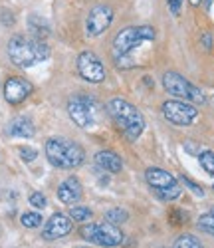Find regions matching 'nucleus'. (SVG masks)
Listing matches in <instances>:
<instances>
[{
	"label": "nucleus",
	"mask_w": 214,
	"mask_h": 248,
	"mask_svg": "<svg viewBox=\"0 0 214 248\" xmlns=\"http://www.w3.org/2000/svg\"><path fill=\"white\" fill-rule=\"evenodd\" d=\"M113 8L109 4H97L90 10L88 20H85V30H88V36H101L107 28L113 22Z\"/></svg>",
	"instance_id": "nucleus-11"
},
{
	"label": "nucleus",
	"mask_w": 214,
	"mask_h": 248,
	"mask_svg": "<svg viewBox=\"0 0 214 248\" xmlns=\"http://www.w3.org/2000/svg\"><path fill=\"white\" fill-rule=\"evenodd\" d=\"M163 115L167 121L175 123V125H190L192 121H197L199 111L195 106H190L186 101L168 99L163 103Z\"/></svg>",
	"instance_id": "nucleus-9"
},
{
	"label": "nucleus",
	"mask_w": 214,
	"mask_h": 248,
	"mask_svg": "<svg viewBox=\"0 0 214 248\" xmlns=\"http://www.w3.org/2000/svg\"><path fill=\"white\" fill-rule=\"evenodd\" d=\"M127 218H129V215H127V211H123V209H111V211L105 213V220L115 224V226L127 222Z\"/></svg>",
	"instance_id": "nucleus-19"
},
{
	"label": "nucleus",
	"mask_w": 214,
	"mask_h": 248,
	"mask_svg": "<svg viewBox=\"0 0 214 248\" xmlns=\"http://www.w3.org/2000/svg\"><path fill=\"white\" fill-rule=\"evenodd\" d=\"M28 30L32 32V36H34L36 40H44V38L50 34V24H48L42 16L32 14V16L28 18Z\"/></svg>",
	"instance_id": "nucleus-17"
},
{
	"label": "nucleus",
	"mask_w": 214,
	"mask_h": 248,
	"mask_svg": "<svg viewBox=\"0 0 214 248\" xmlns=\"http://www.w3.org/2000/svg\"><path fill=\"white\" fill-rule=\"evenodd\" d=\"M200 42H202L204 50H210V48H212V36H210L208 32H204V34H202V38H200Z\"/></svg>",
	"instance_id": "nucleus-28"
},
{
	"label": "nucleus",
	"mask_w": 214,
	"mask_h": 248,
	"mask_svg": "<svg viewBox=\"0 0 214 248\" xmlns=\"http://www.w3.org/2000/svg\"><path fill=\"white\" fill-rule=\"evenodd\" d=\"M8 133L12 137H32L36 133V129H34V123L28 117H16L10 121Z\"/></svg>",
	"instance_id": "nucleus-16"
},
{
	"label": "nucleus",
	"mask_w": 214,
	"mask_h": 248,
	"mask_svg": "<svg viewBox=\"0 0 214 248\" xmlns=\"http://www.w3.org/2000/svg\"><path fill=\"white\" fill-rule=\"evenodd\" d=\"M68 113L76 125H79L81 129H93L99 121L97 101L88 95H74L68 103Z\"/></svg>",
	"instance_id": "nucleus-5"
},
{
	"label": "nucleus",
	"mask_w": 214,
	"mask_h": 248,
	"mask_svg": "<svg viewBox=\"0 0 214 248\" xmlns=\"http://www.w3.org/2000/svg\"><path fill=\"white\" fill-rule=\"evenodd\" d=\"M20 220H22V224L26 229H36V226H40V222H42V217L38 213H24Z\"/></svg>",
	"instance_id": "nucleus-23"
},
{
	"label": "nucleus",
	"mask_w": 214,
	"mask_h": 248,
	"mask_svg": "<svg viewBox=\"0 0 214 248\" xmlns=\"http://www.w3.org/2000/svg\"><path fill=\"white\" fill-rule=\"evenodd\" d=\"M181 4H183V0H167V6L170 8V12H173L175 16L179 14V10H181Z\"/></svg>",
	"instance_id": "nucleus-27"
},
{
	"label": "nucleus",
	"mask_w": 214,
	"mask_h": 248,
	"mask_svg": "<svg viewBox=\"0 0 214 248\" xmlns=\"http://www.w3.org/2000/svg\"><path fill=\"white\" fill-rule=\"evenodd\" d=\"M32 92H34V86L24 78H10L4 84V97L8 103H12V106L22 103Z\"/></svg>",
	"instance_id": "nucleus-12"
},
{
	"label": "nucleus",
	"mask_w": 214,
	"mask_h": 248,
	"mask_svg": "<svg viewBox=\"0 0 214 248\" xmlns=\"http://www.w3.org/2000/svg\"><path fill=\"white\" fill-rule=\"evenodd\" d=\"M199 229L202 231V232H206V234H212L214 236V215L212 213H206V215H202L200 218H199Z\"/></svg>",
	"instance_id": "nucleus-20"
},
{
	"label": "nucleus",
	"mask_w": 214,
	"mask_h": 248,
	"mask_svg": "<svg viewBox=\"0 0 214 248\" xmlns=\"http://www.w3.org/2000/svg\"><path fill=\"white\" fill-rule=\"evenodd\" d=\"M70 217L74 220H77V222H85V220L92 218V211L88 209V206H72Z\"/></svg>",
	"instance_id": "nucleus-21"
},
{
	"label": "nucleus",
	"mask_w": 214,
	"mask_h": 248,
	"mask_svg": "<svg viewBox=\"0 0 214 248\" xmlns=\"http://www.w3.org/2000/svg\"><path fill=\"white\" fill-rule=\"evenodd\" d=\"M199 159H200L202 169L208 175H214V153L212 151H202V153H199Z\"/></svg>",
	"instance_id": "nucleus-22"
},
{
	"label": "nucleus",
	"mask_w": 214,
	"mask_h": 248,
	"mask_svg": "<svg viewBox=\"0 0 214 248\" xmlns=\"http://www.w3.org/2000/svg\"><path fill=\"white\" fill-rule=\"evenodd\" d=\"M46 157L58 169H76L83 163L85 151L76 141L54 137V139H48L46 143Z\"/></svg>",
	"instance_id": "nucleus-4"
},
{
	"label": "nucleus",
	"mask_w": 214,
	"mask_h": 248,
	"mask_svg": "<svg viewBox=\"0 0 214 248\" xmlns=\"http://www.w3.org/2000/svg\"><path fill=\"white\" fill-rule=\"evenodd\" d=\"M20 157H22L24 163H32V161L38 157V153H36V149H32V147H20Z\"/></svg>",
	"instance_id": "nucleus-24"
},
{
	"label": "nucleus",
	"mask_w": 214,
	"mask_h": 248,
	"mask_svg": "<svg viewBox=\"0 0 214 248\" xmlns=\"http://www.w3.org/2000/svg\"><path fill=\"white\" fill-rule=\"evenodd\" d=\"M145 179H147V183L151 185L153 189H157V193H159L163 199H167V201H175V199L181 197V187H179V183H177V179L170 175L168 171L159 169V167H151V169H147Z\"/></svg>",
	"instance_id": "nucleus-8"
},
{
	"label": "nucleus",
	"mask_w": 214,
	"mask_h": 248,
	"mask_svg": "<svg viewBox=\"0 0 214 248\" xmlns=\"http://www.w3.org/2000/svg\"><path fill=\"white\" fill-rule=\"evenodd\" d=\"M81 236L85 240L95 242L99 246H107V248L117 246L123 240L121 231L117 229L115 224H111V222H101V224L90 222V224H85V226H81Z\"/></svg>",
	"instance_id": "nucleus-7"
},
{
	"label": "nucleus",
	"mask_w": 214,
	"mask_h": 248,
	"mask_svg": "<svg viewBox=\"0 0 214 248\" xmlns=\"http://www.w3.org/2000/svg\"><path fill=\"white\" fill-rule=\"evenodd\" d=\"M81 191H83L81 183L76 177H70L58 187V199L61 202H66V204H74V202H77L81 199V195H83Z\"/></svg>",
	"instance_id": "nucleus-14"
},
{
	"label": "nucleus",
	"mask_w": 214,
	"mask_h": 248,
	"mask_svg": "<svg viewBox=\"0 0 214 248\" xmlns=\"http://www.w3.org/2000/svg\"><path fill=\"white\" fill-rule=\"evenodd\" d=\"M163 86L170 95H175V97H181V99H186V101H195V103L204 101L202 92L195 84H190L184 76H181L177 72H167L163 76Z\"/></svg>",
	"instance_id": "nucleus-6"
},
{
	"label": "nucleus",
	"mask_w": 214,
	"mask_h": 248,
	"mask_svg": "<svg viewBox=\"0 0 214 248\" xmlns=\"http://www.w3.org/2000/svg\"><path fill=\"white\" fill-rule=\"evenodd\" d=\"M173 248H202V242L199 238H195L192 234H183L175 240Z\"/></svg>",
	"instance_id": "nucleus-18"
},
{
	"label": "nucleus",
	"mask_w": 214,
	"mask_h": 248,
	"mask_svg": "<svg viewBox=\"0 0 214 248\" xmlns=\"http://www.w3.org/2000/svg\"><path fill=\"white\" fill-rule=\"evenodd\" d=\"M210 2H212V0H206V8H210Z\"/></svg>",
	"instance_id": "nucleus-30"
},
{
	"label": "nucleus",
	"mask_w": 214,
	"mask_h": 248,
	"mask_svg": "<svg viewBox=\"0 0 214 248\" xmlns=\"http://www.w3.org/2000/svg\"><path fill=\"white\" fill-rule=\"evenodd\" d=\"M95 163H97V167L107 171V173H119L121 167H123V163H121V157L113 151H99L95 155Z\"/></svg>",
	"instance_id": "nucleus-15"
},
{
	"label": "nucleus",
	"mask_w": 214,
	"mask_h": 248,
	"mask_svg": "<svg viewBox=\"0 0 214 248\" xmlns=\"http://www.w3.org/2000/svg\"><path fill=\"white\" fill-rule=\"evenodd\" d=\"M30 204L36 206V209H44L46 206V197L42 193H32L30 195Z\"/></svg>",
	"instance_id": "nucleus-25"
},
{
	"label": "nucleus",
	"mask_w": 214,
	"mask_h": 248,
	"mask_svg": "<svg viewBox=\"0 0 214 248\" xmlns=\"http://www.w3.org/2000/svg\"><path fill=\"white\" fill-rule=\"evenodd\" d=\"M107 113L115 121L117 129L129 141H137L141 137V133L145 129V117L129 101H125L121 97L107 101Z\"/></svg>",
	"instance_id": "nucleus-1"
},
{
	"label": "nucleus",
	"mask_w": 214,
	"mask_h": 248,
	"mask_svg": "<svg viewBox=\"0 0 214 248\" xmlns=\"http://www.w3.org/2000/svg\"><path fill=\"white\" fill-rule=\"evenodd\" d=\"M70 232H72V220H70V217L58 213V215L50 217V220L44 226V231H42V236H44L46 240H56V238H61V236H66Z\"/></svg>",
	"instance_id": "nucleus-13"
},
{
	"label": "nucleus",
	"mask_w": 214,
	"mask_h": 248,
	"mask_svg": "<svg viewBox=\"0 0 214 248\" xmlns=\"http://www.w3.org/2000/svg\"><path fill=\"white\" fill-rule=\"evenodd\" d=\"M8 56L20 68H30L38 62H44L50 58V48L36 38L14 36L8 42Z\"/></svg>",
	"instance_id": "nucleus-3"
},
{
	"label": "nucleus",
	"mask_w": 214,
	"mask_h": 248,
	"mask_svg": "<svg viewBox=\"0 0 214 248\" xmlns=\"http://www.w3.org/2000/svg\"><path fill=\"white\" fill-rule=\"evenodd\" d=\"M183 181H184V185H186V187H188L192 193H195V195H199V197H202V195H204L202 187H199L197 183H192V181H190V179H186V177H183Z\"/></svg>",
	"instance_id": "nucleus-26"
},
{
	"label": "nucleus",
	"mask_w": 214,
	"mask_h": 248,
	"mask_svg": "<svg viewBox=\"0 0 214 248\" xmlns=\"http://www.w3.org/2000/svg\"><path fill=\"white\" fill-rule=\"evenodd\" d=\"M200 2H202V0H190V4H192V6H199Z\"/></svg>",
	"instance_id": "nucleus-29"
},
{
	"label": "nucleus",
	"mask_w": 214,
	"mask_h": 248,
	"mask_svg": "<svg viewBox=\"0 0 214 248\" xmlns=\"http://www.w3.org/2000/svg\"><path fill=\"white\" fill-rule=\"evenodd\" d=\"M210 213H212V215H214V206H212V211H210Z\"/></svg>",
	"instance_id": "nucleus-31"
},
{
	"label": "nucleus",
	"mask_w": 214,
	"mask_h": 248,
	"mask_svg": "<svg viewBox=\"0 0 214 248\" xmlns=\"http://www.w3.org/2000/svg\"><path fill=\"white\" fill-rule=\"evenodd\" d=\"M155 28L151 26H129L119 30V34L113 40V58L117 62V66L125 68V62L129 60L131 52L137 50L141 44L153 42L155 40Z\"/></svg>",
	"instance_id": "nucleus-2"
},
{
	"label": "nucleus",
	"mask_w": 214,
	"mask_h": 248,
	"mask_svg": "<svg viewBox=\"0 0 214 248\" xmlns=\"http://www.w3.org/2000/svg\"><path fill=\"white\" fill-rule=\"evenodd\" d=\"M77 72L85 81H90V84H101L107 76L101 60L93 52H81L77 56Z\"/></svg>",
	"instance_id": "nucleus-10"
}]
</instances>
